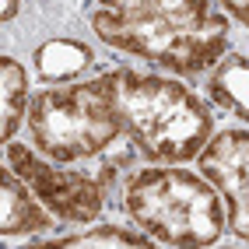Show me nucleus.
Listing matches in <instances>:
<instances>
[{
	"label": "nucleus",
	"mask_w": 249,
	"mask_h": 249,
	"mask_svg": "<svg viewBox=\"0 0 249 249\" xmlns=\"http://www.w3.org/2000/svg\"><path fill=\"white\" fill-rule=\"evenodd\" d=\"M28 190L32 186L14 169L4 172V218H0V228L7 235H14V231H39L49 225V214L36 204L39 196H32Z\"/></svg>",
	"instance_id": "nucleus-7"
},
{
	"label": "nucleus",
	"mask_w": 249,
	"mask_h": 249,
	"mask_svg": "<svg viewBox=\"0 0 249 249\" xmlns=\"http://www.w3.org/2000/svg\"><path fill=\"white\" fill-rule=\"evenodd\" d=\"M126 211L144 231L169 246H211L221 235L214 190L186 169H147L130 179Z\"/></svg>",
	"instance_id": "nucleus-3"
},
{
	"label": "nucleus",
	"mask_w": 249,
	"mask_h": 249,
	"mask_svg": "<svg viewBox=\"0 0 249 249\" xmlns=\"http://www.w3.org/2000/svg\"><path fill=\"white\" fill-rule=\"evenodd\" d=\"M225 4H228L231 11H235L242 21H249V0H225Z\"/></svg>",
	"instance_id": "nucleus-12"
},
{
	"label": "nucleus",
	"mask_w": 249,
	"mask_h": 249,
	"mask_svg": "<svg viewBox=\"0 0 249 249\" xmlns=\"http://www.w3.org/2000/svg\"><path fill=\"white\" fill-rule=\"evenodd\" d=\"M7 165L18 172L32 193L63 221H95L102 211V186L81 172H60L42 165L21 144H7Z\"/></svg>",
	"instance_id": "nucleus-5"
},
{
	"label": "nucleus",
	"mask_w": 249,
	"mask_h": 249,
	"mask_svg": "<svg viewBox=\"0 0 249 249\" xmlns=\"http://www.w3.org/2000/svg\"><path fill=\"white\" fill-rule=\"evenodd\" d=\"M123 130L155 161H186L211 137V116L190 88L134 71L106 74Z\"/></svg>",
	"instance_id": "nucleus-2"
},
{
	"label": "nucleus",
	"mask_w": 249,
	"mask_h": 249,
	"mask_svg": "<svg viewBox=\"0 0 249 249\" xmlns=\"http://www.w3.org/2000/svg\"><path fill=\"white\" fill-rule=\"evenodd\" d=\"M14 14V0H4V18H11Z\"/></svg>",
	"instance_id": "nucleus-13"
},
{
	"label": "nucleus",
	"mask_w": 249,
	"mask_h": 249,
	"mask_svg": "<svg viewBox=\"0 0 249 249\" xmlns=\"http://www.w3.org/2000/svg\"><path fill=\"white\" fill-rule=\"evenodd\" d=\"M211 95L221 109L235 112L239 120H249V60L228 56L211 77Z\"/></svg>",
	"instance_id": "nucleus-8"
},
{
	"label": "nucleus",
	"mask_w": 249,
	"mask_h": 249,
	"mask_svg": "<svg viewBox=\"0 0 249 249\" xmlns=\"http://www.w3.org/2000/svg\"><path fill=\"white\" fill-rule=\"evenodd\" d=\"M36 63H39V74L56 85V81H67L88 67L91 49L81 46V42H71V39H53L36 53Z\"/></svg>",
	"instance_id": "nucleus-9"
},
{
	"label": "nucleus",
	"mask_w": 249,
	"mask_h": 249,
	"mask_svg": "<svg viewBox=\"0 0 249 249\" xmlns=\"http://www.w3.org/2000/svg\"><path fill=\"white\" fill-rule=\"evenodd\" d=\"M28 123L36 147L53 161L91 158L123 134V116L106 77L42 91L32 106Z\"/></svg>",
	"instance_id": "nucleus-4"
},
{
	"label": "nucleus",
	"mask_w": 249,
	"mask_h": 249,
	"mask_svg": "<svg viewBox=\"0 0 249 249\" xmlns=\"http://www.w3.org/2000/svg\"><path fill=\"white\" fill-rule=\"evenodd\" d=\"M200 172L225 193L228 225L239 239H249V134H221L200 151Z\"/></svg>",
	"instance_id": "nucleus-6"
},
{
	"label": "nucleus",
	"mask_w": 249,
	"mask_h": 249,
	"mask_svg": "<svg viewBox=\"0 0 249 249\" xmlns=\"http://www.w3.org/2000/svg\"><path fill=\"white\" fill-rule=\"evenodd\" d=\"M56 246H147V239L141 235H130V231H116V228H98V231H88V235H74V239H63Z\"/></svg>",
	"instance_id": "nucleus-11"
},
{
	"label": "nucleus",
	"mask_w": 249,
	"mask_h": 249,
	"mask_svg": "<svg viewBox=\"0 0 249 249\" xmlns=\"http://www.w3.org/2000/svg\"><path fill=\"white\" fill-rule=\"evenodd\" d=\"M0 74H4V137L14 134V123L25 109V91H28V74L18 60L4 56L0 60Z\"/></svg>",
	"instance_id": "nucleus-10"
},
{
	"label": "nucleus",
	"mask_w": 249,
	"mask_h": 249,
	"mask_svg": "<svg viewBox=\"0 0 249 249\" xmlns=\"http://www.w3.org/2000/svg\"><path fill=\"white\" fill-rule=\"evenodd\" d=\"M109 11L95 14V32L106 42L165 63L179 74H196L221 60L225 28L207 0H102Z\"/></svg>",
	"instance_id": "nucleus-1"
}]
</instances>
